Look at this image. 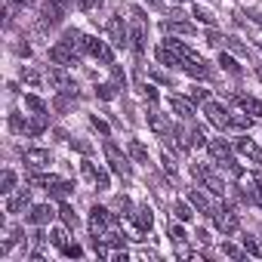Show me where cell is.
<instances>
[{
	"instance_id": "cell-1",
	"label": "cell",
	"mask_w": 262,
	"mask_h": 262,
	"mask_svg": "<svg viewBox=\"0 0 262 262\" xmlns=\"http://www.w3.org/2000/svg\"><path fill=\"white\" fill-rule=\"evenodd\" d=\"M207 151H210L213 164H219V167L231 170L234 176H241V170H237V164H234V155H231V148H228V142H222V139H213V142H207Z\"/></svg>"
},
{
	"instance_id": "cell-2",
	"label": "cell",
	"mask_w": 262,
	"mask_h": 262,
	"mask_svg": "<svg viewBox=\"0 0 262 262\" xmlns=\"http://www.w3.org/2000/svg\"><path fill=\"white\" fill-rule=\"evenodd\" d=\"M80 50L83 53H90L93 59H99L102 65H114V56H111V50L99 40V37H93V34H83V43H80Z\"/></svg>"
},
{
	"instance_id": "cell-3",
	"label": "cell",
	"mask_w": 262,
	"mask_h": 262,
	"mask_svg": "<svg viewBox=\"0 0 262 262\" xmlns=\"http://www.w3.org/2000/svg\"><path fill=\"white\" fill-rule=\"evenodd\" d=\"M213 222H216V228H219L222 234H234L237 225H241V222H237V213H234L228 204H222V207L213 210Z\"/></svg>"
},
{
	"instance_id": "cell-4",
	"label": "cell",
	"mask_w": 262,
	"mask_h": 262,
	"mask_svg": "<svg viewBox=\"0 0 262 262\" xmlns=\"http://www.w3.org/2000/svg\"><path fill=\"white\" fill-rule=\"evenodd\" d=\"M204 114L210 117V123L213 126H219V129H225V126H231V114H228V108L225 105H219V102H204Z\"/></svg>"
},
{
	"instance_id": "cell-5",
	"label": "cell",
	"mask_w": 262,
	"mask_h": 262,
	"mask_svg": "<svg viewBox=\"0 0 262 262\" xmlns=\"http://www.w3.org/2000/svg\"><path fill=\"white\" fill-rule=\"evenodd\" d=\"M191 173H194V179H198L204 188H210L213 194H225V182H222L216 173H210L207 167H198V164H194V167H191Z\"/></svg>"
},
{
	"instance_id": "cell-6",
	"label": "cell",
	"mask_w": 262,
	"mask_h": 262,
	"mask_svg": "<svg viewBox=\"0 0 262 262\" xmlns=\"http://www.w3.org/2000/svg\"><path fill=\"white\" fill-rule=\"evenodd\" d=\"M105 158H108V164H111V170H114V173H120V176H129V173H133L129 161L117 151V145H114V142H105Z\"/></svg>"
},
{
	"instance_id": "cell-7",
	"label": "cell",
	"mask_w": 262,
	"mask_h": 262,
	"mask_svg": "<svg viewBox=\"0 0 262 262\" xmlns=\"http://www.w3.org/2000/svg\"><path fill=\"white\" fill-rule=\"evenodd\" d=\"M50 59H53L56 65H62V68H68V65H77V50L68 47L65 40H59V43L50 50Z\"/></svg>"
},
{
	"instance_id": "cell-8",
	"label": "cell",
	"mask_w": 262,
	"mask_h": 262,
	"mask_svg": "<svg viewBox=\"0 0 262 262\" xmlns=\"http://www.w3.org/2000/svg\"><path fill=\"white\" fill-rule=\"evenodd\" d=\"M108 222H111V213L105 207H93L90 210V234L93 237H102L108 231Z\"/></svg>"
},
{
	"instance_id": "cell-9",
	"label": "cell",
	"mask_w": 262,
	"mask_h": 262,
	"mask_svg": "<svg viewBox=\"0 0 262 262\" xmlns=\"http://www.w3.org/2000/svg\"><path fill=\"white\" fill-rule=\"evenodd\" d=\"M108 37H111V43H114V47H120V50L129 43V31H126V22H123L120 16L108 19Z\"/></svg>"
},
{
	"instance_id": "cell-10",
	"label": "cell",
	"mask_w": 262,
	"mask_h": 262,
	"mask_svg": "<svg viewBox=\"0 0 262 262\" xmlns=\"http://www.w3.org/2000/svg\"><path fill=\"white\" fill-rule=\"evenodd\" d=\"M22 158H25V164H28L31 170H43V167L53 164V155H50L47 148H28Z\"/></svg>"
},
{
	"instance_id": "cell-11",
	"label": "cell",
	"mask_w": 262,
	"mask_h": 262,
	"mask_svg": "<svg viewBox=\"0 0 262 262\" xmlns=\"http://www.w3.org/2000/svg\"><path fill=\"white\" fill-rule=\"evenodd\" d=\"M234 105L241 111H247L250 117H262V102L253 99V96H244V93H234Z\"/></svg>"
},
{
	"instance_id": "cell-12",
	"label": "cell",
	"mask_w": 262,
	"mask_h": 262,
	"mask_svg": "<svg viewBox=\"0 0 262 262\" xmlns=\"http://www.w3.org/2000/svg\"><path fill=\"white\" fill-rule=\"evenodd\" d=\"M170 108H173V114H179L182 120L194 117V102L185 99V96H170Z\"/></svg>"
},
{
	"instance_id": "cell-13",
	"label": "cell",
	"mask_w": 262,
	"mask_h": 262,
	"mask_svg": "<svg viewBox=\"0 0 262 262\" xmlns=\"http://www.w3.org/2000/svg\"><path fill=\"white\" fill-rule=\"evenodd\" d=\"M53 216H56V210H53L50 204H37V207H31L28 222H31V225H47V222H53Z\"/></svg>"
},
{
	"instance_id": "cell-14",
	"label": "cell",
	"mask_w": 262,
	"mask_h": 262,
	"mask_svg": "<svg viewBox=\"0 0 262 262\" xmlns=\"http://www.w3.org/2000/svg\"><path fill=\"white\" fill-rule=\"evenodd\" d=\"M62 4H59V0H43V25H59L62 22Z\"/></svg>"
},
{
	"instance_id": "cell-15",
	"label": "cell",
	"mask_w": 262,
	"mask_h": 262,
	"mask_svg": "<svg viewBox=\"0 0 262 262\" xmlns=\"http://www.w3.org/2000/svg\"><path fill=\"white\" fill-rule=\"evenodd\" d=\"M182 71L188 74V77H210V65L198 56V59H191V62H185L182 65Z\"/></svg>"
},
{
	"instance_id": "cell-16",
	"label": "cell",
	"mask_w": 262,
	"mask_h": 262,
	"mask_svg": "<svg viewBox=\"0 0 262 262\" xmlns=\"http://www.w3.org/2000/svg\"><path fill=\"white\" fill-rule=\"evenodd\" d=\"M234 151H237V155H247V158H253V161H262V151H259V145H256V142H250L247 136H241V139L234 142Z\"/></svg>"
},
{
	"instance_id": "cell-17",
	"label": "cell",
	"mask_w": 262,
	"mask_h": 262,
	"mask_svg": "<svg viewBox=\"0 0 262 262\" xmlns=\"http://www.w3.org/2000/svg\"><path fill=\"white\" fill-rule=\"evenodd\" d=\"M28 204H31V191H28V188H22L19 194H13V198L7 201V213H22Z\"/></svg>"
},
{
	"instance_id": "cell-18",
	"label": "cell",
	"mask_w": 262,
	"mask_h": 262,
	"mask_svg": "<svg viewBox=\"0 0 262 262\" xmlns=\"http://www.w3.org/2000/svg\"><path fill=\"white\" fill-rule=\"evenodd\" d=\"M133 219H136V228H139V231H151V225H155L151 207H139V210L133 213Z\"/></svg>"
},
{
	"instance_id": "cell-19",
	"label": "cell",
	"mask_w": 262,
	"mask_h": 262,
	"mask_svg": "<svg viewBox=\"0 0 262 262\" xmlns=\"http://www.w3.org/2000/svg\"><path fill=\"white\" fill-rule=\"evenodd\" d=\"M158 62H161V65H170V68H182V59H179L167 43H161V47H158Z\"/></svg>"
},
{
	"instance_id": "cell-20",
	"label": "cell",
	"mask_w": 262,
	"mask_h": 262,
	"mask_svg": "<svg viewBox=\"0 0 262 262\" xmlns=\"http://www.w3.org/2000/svg\"><path fill=\"white\" fill-rule=\"evenodd\" d=\"M71 105H77V93H74V90H59L53 108H56V111H68Z\"/></svg>"
},
{
	"instance_id": "cell-21",
	"label": "cell",
	"mask_w": 262,
	"mask_h": 262,
	"mask_svg": "<svg viewBox=\"0 0 262 262\" xmlns=\"http://www.w3.org/2000/svg\"><path fill=\"white\" fill-rule=\"evenodd\" d=\"M148 126L155 129L158 136H167L170 129H173V126H170V120H167L164 114H158V111H151V114H148Z\"/></svg>"
},
{
	"instance_id": "cell-22",
	"label": "cell",
	"mask_w": 262,
	"mask_h": 262,
	"mask_svg": "<svg viewBox=\"0 0 262 262\" xmlns=\"http://www.w3.org/2000/svg\"><path fill=\"white\" fill-rule=\"evenodd\" d=\"M133 16H139V25L133 28V34H129V40H133V50H136V53H145V28H142V13L136 10Z\"/></svg>"
},
{
	"instance_id": "cell-23",
	"label": "cell",
	"mask_w": 262,
	"mask_h": 262,
	"mask_svg": "<svg viewBox=\"0 0 262 262\" xmlns=\"http://www.w3.org/2000/svg\"><path fill=\"white\" fill-rule=\"evenodd\" d=\"M126 151H129V158H133V161L148 164V148H145L139 139H129V142H126Z\"/></svg>"
},
{
	"instance_id": "cell-24",
	"label": "cell",
	"mask_w": 262,
	"mask_h": 262,
	"mask_svg": "<svg viewBox=\"0 0 262 262\" xmlns=\"http://www.w3.org/2000/svg\"><path fill=\"white\" fill-rule=\"evenodd\" d=\"M164 31L167 34H194V25L191 22H164Z\"/></svg>"
},
{
	"instance_id": "cell-25",
	"label": "cell",
	"mask_w": 262,
	"mask_h": 262,
	"mask_svg": "<svg viewBox=\"0 0 262 262\" xmlns=\"http://www.w3.org/2000/svg\"><path fill=\"white\" fill-rule=\"evenodd\" d=\"M188 201L198 207V210H204V213H213V207H210V201H207V194L201 191V188H191V194H188Z\"/></svg>"
},
{
	"instance_id": "cell-26",
	"label": "cell",
	"mask_w": 262,
	"mask_h": 262,
	"mask_svg": "<svg viewBox=\"0 0 262 262\" xmlns=\"http://www.w3.org/2000/svg\"><path fill=\"white\" fill-rule=\"evenodd\" d=\"M50 83H53V86H59V90H71L68 74H65V71H59V68H50Z\"/></svg>"
},
{
	"instance_id": "cell-27",
	"label": "cell",
	"mask_w": 262,
	"mask_h": 262,
	"mask_svg": "<svg viewBox=\"0 0 262 262\" xmlns=\"http://www.w3.org/2000/svg\"><path fill=\"white\" fill-rule=\"evenodd\" d=\"M28 182H31V185H43V188L50 191V188H56L62 179H59V176H53V173H50V176H37V173H34V176H28Z\"/></svg>"
},
{
	"instance_id": "cell-28",
	"label": "cell",
	"mask_w": 262,
	"mask_h": 262,
	"mask_svg": "<svg viewBox=\"0 0 262 262\" xmlns=\"http://www.w3.org/2000/svg\"><path fill=\"white\" fill-rule=\"evenodd\" d=\"M173 216H176L179 222H191L194 213H191V207H188L185 201H176V204H173Z\"/></svg>"
},
{
	"instance_id": "cell-29",
	"label": "cell",
	"mask_w": 262,
	"mask_h": 262,
	"mask_svg": "<svg viewBox=\"0 0 262 262\" xmlns=\"http://www.w3.org/2000/svg\"><path fill=\"white\" fill-rule=\"evenodd\" d=\"M59 216H62V222H65L68 228H77V222H80V219H77V213H74L68 204H62V207H59Z\"/></svg>"
},
{
	"instance_id": "cell-30",
	"label": "cell",
	"mask_w": 262,
	"mask_h": 262,
	"mask_svg": "<svg viewBox=\"0 0 262 262\" xmlns=\"http://www.w3.org/2000/svg\"><path fill=\"white\" fill-rule=\"evenodd\" d=\"M25 108L37 111V114H47V111H50V108H47V102H43V99H37V96H25Z\"/></svg>"
},
{
	"instance_id": "cell-31",
	"label": "cell",
	"mask_w": 262,
	"mask_h": 262,
	"mask_svg": "<svg viewBox=\"0 0 262 262\" xmlns=\"http://www.w3.org/2000/svg\"><path fill=\"white\" fill-rule=\"evenodd\" d=\"M65 228H68V225H65ZM65 228H53V231H50V241H53V244H56L59 250H62L65 244H71V241H68V231H65Z\"/></svg>"
},
{
	"instance_id": "cell-32",
	"label": "cell",
	"mask_w": 262,
	"mask_h": 262,
	"mask_svg": "<svg viewBox=\"0 0 262 262\" xmlns=\"http://www.w3.org/2000/svg\"><path fill=\"white\" fill-rule=\"evenodd\" d=\"M13 185H16V173H13V170H4V176H0V191L10 194V191H13Z\"/></svg>"
},
{
	"instance_id": "cell-33",
	"label": "cell",
	"mask_w": 262,
	"mask_h": 262,
	"mask_svg": "<svg viewBox=\"0 0 262 262\" xmlns=\"http://www.w3.org/2000/svg\"><path fill=\"white\" fill-rule=\"evenodd\" d=\"M99 241H105V244H111V247H123V234H120V231H114V228H108Z\"/></svg>"
},
{
	"instance_id": "cell-34",
	"label": "cell",
	"mask_w": 262,
	"mask_h": 262,
	"mask_svg": "<svg viewBox=\"0 0 262 262\" xmlns=\"http://www.w3.org/2000/svg\"><path fill=\"white\" fill-rule=\"evenodd\" d=\"M244 250H247L250 256H256V259H262V244H259L256 237H244Z\"/></svg>"
},
{
	"instance_id": "cell-35",
	"label": "cell",
	"mask_w": 262,
	"mask_h": 262,
	"mask_svg": "<svg viewBox=\"0 0 262 262\" xmlns=\"http://www.w3.org/2000/svg\"><path fill=\"white\" fill-rule=\"evenodd\" d=\"M191 16H198V19H201L204 25H210V28L216 25V16H213L210 10H204V7H194V13H191Z\"/></svg>"
},
{
	"instance_id": "cell-36",
	"label": "cell",
	"mask_w": 262,
	"mask_h": 262,
	"mask_svg": "<svg viewBox=\"0 0 262 262\" xmlns=\"http://www.w3.org/2000/svg\"><path fill=\"white\" fill-rule=\"evenodd\" d=\"M222 47H228L234 56H247V47H244V43H237V37H225V43H222Z\"/></svg>"
},
{
	"instance_id": "cell-37",
	"label": "cell",
	"mask_w": 262,
	"mask_h": 262,
	"mask_svg": "<svg viewBox=\"0 0 262 262\" xmlns=\"http://www.w3.org/2000/svg\"><path fill=\"white\" fill-rule=\"evenodd\" d=\"M256 117H247V114H231V126H241V129H250Z\"/></svg>"
},
{
	"instance_id": "cell-38",
	"label": "cell",
	"mask_w": 262,
	"mask_h": 262,
	"mask_svg": "<svg viewBox=\"0 0 262 262\" xmlns=\"http://www.w3.org/2000/svg\"><path fill=\"white\" fill-rule=\"evenodd\" d=\"M219 65H222V68H225V71H228V74H237V71H241V68H237V65H234V59H231V56H228V53H222V56H219Z\"/></svg>"
},
{
	"instance_id": "cell-39",
	"label": "cell",
	"mask_w": 262,
	"mask_h": 262,
	"mask_svg": "<svg viewBox=\"0 0 262 262\" xmlns=\"http://www.w3.org/2000/svg\"><path fill=\"white\" fill-rule=\"evenodd\" d=\"M80 170H83V176H86L90 182H96V176H99V167H96L93 161H83V164H80Z\"/></svg>"
},
{
	"instance_id": "cell-40",
	"label": "cell",
	"mask_w": 262,
	"mask_h": 262,
	"mask_svg": "<svg viewBox=\"0 0 262 262\" xmlns=\"http://www.w3.org/2000/svg\"><path fill=\"white\" fill-rule=\"evenodd\" d=\"M222 253H225L228 259H244V256H247V250H237L234 244H222Z\"/></svg>"
},
{
	"instance_id": "cell-41",
	"label": "cell",
	"mask_w": 262,
	"mask_h": 262,
	"mask_svg": "<svg viewBox=\"0 0 262 262\" xmlns=\"http://www.w3.org/2000/svg\"><path fill=\"white\" fill-rule=\"evenodd\" d=\"M43 126H47V114H37V117L28 123V129H31L34 136H37V133H43Z\"/></svg>"
},
{
	"instance_id": "cell-42",
	"label": "cell",
	"mask_w": 262,
	"mask_h": 262,
	"mask_svg": "<svg viewBox=\"0 0 262 262\" xmlns=\"http://www.w3.org/2000/svg\"><path fill=\"white\" fill-rule=\"evenodd\" d=\"M188 99H191V102H207V99H210V93H207V90H201V86H191V90H188Z\"/></svg>"
},
{
	"instance_id": "cell-43",
	"label": "cell",
	"mask_w": 262,
	"mask_h": 262,
	"mask_svg": "<svg viewBox=\"0 0 262 262\" xmlns=\"http://www.w3.org/2000/svg\"><path fill=\"white\" fill-rule=\"evenodd\" d=\"M62 256H68V259H80L83 250H80L77 244H65V247H62Z\"/></svg>"
},
{
	"instance_id": "cell-44",
	"label": "cell",
	"mask_w": 262,
	"mask_h": 262,
	"mask_svg": "<svg viewBox=\"0 0 262 262\" xmlns=\"http://www.w3.org/2000/svg\"><path fill=\"white\" fill-rule=\"evenodd\" d=\"M10 129H13V133H25V120H22V114H10Z\"/></svg>"
},
{
	"instance_id": "cell-45",
	"label": "cell",
	"mask_w": 262,
	"mask_h": 262,
	"mask_svg": "<svg viewBox=\"0 0 262 262\" xmlns=\"http://www.w3.org/2000/svg\"><path fill=\"white\" fill-rule=\"evenodd\" d=\"M188 136H191V145H198V148H201V145H207V136H204V129H201V126H194Z\"/></svg>"
},
{
	"instance_id": "cell-46",
	"label": "cell",
	"mask_w": 262,
	"mask_h": 262,
	"mask_svg": "<svg viewBox=\"0 0 262 262\" xmlns=\"http://www.w3.org/2000/svg\"><path fill=\"white\" fill-rule=\"evenodd\" d=\"M96 96L108 102V99H114V86H111V83H102V86H96Z\"/></svg>"
},
{
	"instance_id": "cell-47",
	"label": "cell",
	"mask_w": 262,
	"mask_h": 262,
	"mask_svg": "<svg viewBox=\"0 0 262 262\" xmlns=\"http://www.w3.org/2000/svg\"><path fill=\"white\" fill-rule=\"evenodd\" d=\"M74 7L86 13V10H96V7H102V0H74Z\"/></svg>"
},
{
	"instance_id": "cell-48",
	"label": "cell",
	"mask_w": 262,
	"mask_h": 262,
	"mask_svg": "<svg viewBox=\"0 0 262 262\" xmlns=\"http://www.w3.org/2000/svg\"><path fill=\"white\" fill-rule=\"evenodd\" d=\"M148 77H151V80H158V83H173V80H170L164 71H158V68H148Z\"/></svg>"
},
{
	"instance_id": "cell-49",
	"label": "cell",
	"mask_w": 262,
	"mask_h": 262,
	"mask_svg": "<svg viewBox=\"0 0 262 262\" xmlns=\"http://www.w3.org/2000/svg\"><path fill=\"white\" fill-rule=\"evenodd\" d=\"M114 207L120 210L117 216H129V198H117V201H114Z\"/></svg>"
},
{
	"instance_id": "cell-50",
	"label": "cell",
	"mask_w": 262,
	"mask_h": 262,
	"mask_svg": "<svg viewBox=\"0 0 262 262\" xmlns=\"http://www.w3.org/2000/svg\"><path fill=\"white\" fill-rule=\"evenodd\" d=\"M207 40H210V43H213V47H222V43H225V37H222V34H219V31H213V28H210V31H207Z\"/></svg>"
},
{
	"instance_id": "cell-51",
	"label": "cell",
	"mask_w": 262,
	"mask_h": 262,
	"mask_svg": "<svg viewBox=\"0 0 262 262\" xmlns=\"http://www.w3.org/2000/svg\"><path fill=\"white\" fill-rule=\"evenodd\" d=\"M170 237L173 241H185V228L182 225H170Z\"/></svg>"
},
{
	"instance_id": "cell-52",
	"label": "cell",
	"mask_w": 262,
	"mask_h": 262,
	"mask_svg": "<svg viewBox=\"0 0 262 262\" xmlns=\"http://www.w3.org/2000/svg\"><path fill=\"white\" fill-rule=\"evenodd\" d=\"M90 123H93V126L99 129L102 136H108V123H105V120H99V117H90Z\"/></svg>"
},
{
	"instance_id": "cell-53",
	"label": "cell",
	"mask_w": 262,
	"mask_h": 262,
	"mask_svg": "<svg viewBox=\"0 0 262 262\" xmlns=\"http://www.w3.org/2000/svg\"><path fill=\"white\" fill-rule=\"evenodd\" d=\"M161 161H164V170H167V173H170V176H176V164H173V161H170V155H164V158H161Z\"/></svg>"
},
{
	"instance_id": "cell-54",
	"label": "cell",
	"mask_w": 262,
	"mask_h": 262,
	"mask_svg": "<svg viewBox=\"0 0 262 262\" xmlns=\"http://www.w3.org/2000/svg\"><path fill=\"white\" fill-rule=\"evenodd\" d=\"M22 77H25V80H28L31 86H37V83H40V74H34V71H25Z\"/></svg>"
},
{
	"instance_id": "cell-55",
	"label": "cell",
	"mask_w": 262,
	"mask_h": 262,
	"mask_svg": "<svg viewBox=\"0 0 262 262\" xmlns=\"http://www.w3.org/2000/svg\"><path fill=\"white\" fill-rule=\"evenodd\" d=\"M111 74H114V83H126V77H123V71L117 65H111Z\"/></svg>"
},
{
	"instance_id": "cell-56",
	"label": "cell",
	"mask_w": 262,
	"mask_h": 262,
	"mask_svg": "<svg viewBox=\"0 0 262 262\" xmlns=\"http://www.w3.org/2000/svg\"><path fill=\"white\" fill-rule=\"evenodd\" d=\"M74 148H77V151H83V155H90V145H86V142H74Z\"/></svg>"
},
{
	"instance_id": "cell-57",
	"label": "cell",
	"mask_w": 262,
	"mask_h": 262,
	"mask_svg": "<svg viewBox=\"0 0 262 262\" xmlns=\"http://www.w3.org/2000/svg\"><path fill=\"white\" fill-rule=\"evenodd\" d=\"M114 262H129V256H126V253L120 250V253H114Z\"/></svg>"
},
{
	"instance_id": "cell-58",
	"label": "cell",
	"mask_w": 262,
	"mask_h": 262,
	"mask_svg": "<svg viewBox=\"0 0 262 262\" xmlns=\"http://www.w3.org/2000/svg\"><path fill=\"white\" fill-rule=\"evenodd\" d=\"M253 194H256V204H259V207H262V182H259V185H256V191H253Z\"/></svg>"
},
{
	"instance_id": "cell-59",
	"label": "cell",
	"mask_w": 262,
	"mask_h": 262,
	"mask_svg": "<svg viewBox=\"0 0 262 262\" xmlns=\"http://www.w3.org/2000/svg\"><path fill=\"white\" fill-rule=\"evenodd\" d=\"M59 4H62V7H65V4H74V0H59Z\"/></svg>"
},
{
	"instance_id": "cell-60",
	"label": "cell",
	"mask_w": 262,
	"mask_h": 262,
	"mask_svg": "<svg viewBox=\"0 0 262 262\" xmlns=\"http://www.w3.org/2000/svg\"><path fill=\"white\" fill-rule=\"evenodd\" d=\"M16 4H22V7H25V4H31V0H16Z\"/></svg>"
},
{
	"instance_id": "cell-61",
	"label": "cell",
	"mask_w": 262,
	"mask_h": 262,
	"mask_svg": "<svg viewBox=\"0 0 262 262\" xmlns=\"http://www.w3.org/2000/svg\"><path fill=\"white\" fill-rule=\"evenodd\" d=\"M170 4H185V0H170Z\"/></svg>"
},
{
	"instance_id": "cell-62",
	"label": "cell",
	"mask_w": 262,
	"mask_h": 262,
	"mask_svg": "<svg viewBox=\"0 0 262 262\" xmlns=\"http://www.w3.org/2000/svg\"><path fill=\"white\" fill-rule=\"evenodd\" d=\"M256 74H259V80H262V68H259V71H256Z\"/></svg>"
},
{
	"instance_id": "cell-63",
	"label": "cell",
	"mask_w": 262,
	"mask_h": 262,
	"mask_svg": "<svg viewBox=\"0 0 262 262\" xmlns=\"http://www.w3.org/2000/svg\"><path fill=\"white\" fill-rule=\"evenodd\" d=\"M256 22H262V16H256Z\"/></svg>"
}]
</instances>
